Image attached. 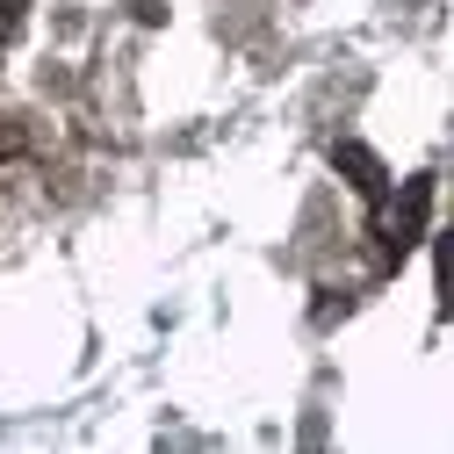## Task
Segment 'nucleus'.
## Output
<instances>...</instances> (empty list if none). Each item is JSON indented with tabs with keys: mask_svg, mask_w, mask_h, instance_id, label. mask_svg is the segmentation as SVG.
I'll list each match as a JSON object with an SVG mask.
<instances>
[{
	"mask_svg": "<svg viewBox=\"0 0 454 454\" xmlns=\"http://www.w3.org/2000/svg\"><path fill=\"white\" fill-rule=\"evenodd\" d=\"M426 209H433V181H404V188H396V202L382 209V253H389V260H404V253L419 246Z\"/></svg>",
	"mask_w": 454,
	"mask_h": 454,
	"instance_id": "obj_1",
	"label": "nucleus"
},
{
	"mask_svg": "<svg viewBox=\"0 0 454 454\" xmlns=\"http://www.w3.org/2000/svg\"><path fill=\"white\" fill-rule=\"evenodd\" d=\"M332 166H339V174H347V181H354L361 195H382V188H389L382 159H375L368 145H354V137H347V145H332Z\"/></svg>",
	"mask_w": 454,
	"mask_h": 454,
	"instance_id": "obj_2",
	"label": "nucleus"
},
{
	"mask_svg": "<svg viewBox=\"0 0 454 454\" xmlns=\"http://www.w3.org/2000/svg\"><path fill=\"white\" fill-rule=\"evenodd\" d=\"M433 267H440V317H454V231L433 239Z\"/></svg>",
	"mask_w": 454,
	"mask_h": 454,
	"instance_id": "obj_3",
	"label": "nucleus"
},
{
	"mask_svg": "<svg viewBox=\"0 0 454 454\" xmlns=\"http://www.w3.org/2000/svg\"><path fill=\"white\" fill-rule=\"evenodd\" d=\"M8 8H15V0H8Z\"/></svg>",
	"mask_w": 454,
	"mask_h": 454,
	"instance_id": "obj_4",
	"label": "nucleus"
}]
</instances>
